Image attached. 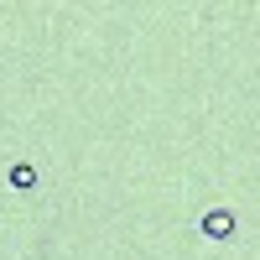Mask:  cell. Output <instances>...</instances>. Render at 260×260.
<instances>
[{"label":"cell","instance_id":"7a4b0ae2","mask_svg":"<svg viewBox=\"0 0 260 260\" xmlns=\"http://www.w3.org/2000/svg\"><path fill=\"white\" fill-rule=\"evenodd\" d=\"M6 187H11V192H31V187H42L37 161H11V167H6Z\"/></svg>","mask_w":260,"mask_h":260},{"label":"cell","instance_id":"6da1fadb","mask_svg":"<svg viewBox=\"0 0 260 260\" xmlns=\"http://www.w3.org/2000/svg\"><path fill=\"white\" fill-rule=\"evenodd\" d=\"M240 229V219H234V208H208L198 219V234L203 240H229V234Z\"/></svg>","mask_w":260,"mask_h":260}]
</instances>
